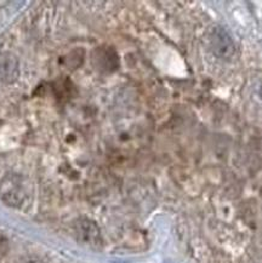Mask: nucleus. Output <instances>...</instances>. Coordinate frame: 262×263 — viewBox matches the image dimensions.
<instances>
[{"label":"nucleus","instance_id":"3","mask_svg":"<svg viewBox=\"0 0 262 263\" xmlns=\"http://www.w3.org/2000/svg\"><path fill=\"white\" fill-rule=\"evenodd\" d=\"M260 96H261V99H262V86H261V90H260Z\"/></svg>","mask_w":262,"mask_h":263},{"label":"nucleus","instance_id":"1","mask_svg":"<svg viewBox=\"0 0 262 263\" xmlns=\"http://www.w3.org/2000/svg\"><path fill=\"white\" fill-rule=\"evenodd\" d=\"M209 48L221 60H231L236 53V44L222 27L216 26L209 33Z\"/></svg>","mask_w":262,"mask_h":263},{"label":"nucleus","instance_id":"2","mask_svg":"<svg viewBox=\"0 0 262 263\" xmlns=\"http://www.w3.org/2000/svg\"><path fill=\"white\" fill-rule=\"evenodd\" d=\"M80 233H82L83 238L85 239L86 241L93 242L96 240V237L99 235V231H97L95 226L90 222H84L82 224V228H80Z\"/></svg>","mask_w":262,"mask_h":263}]
</instances>
